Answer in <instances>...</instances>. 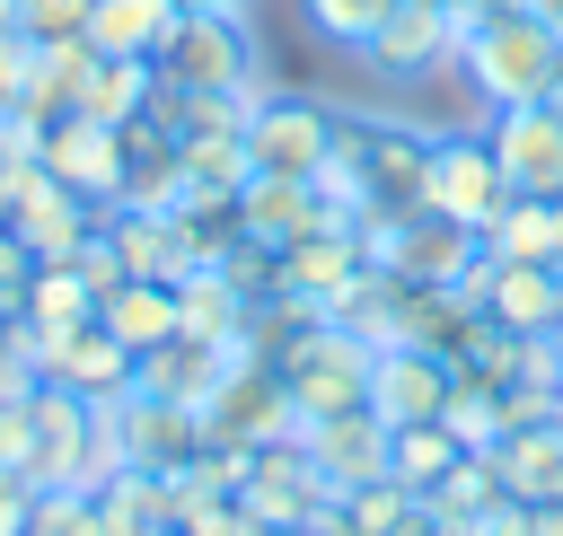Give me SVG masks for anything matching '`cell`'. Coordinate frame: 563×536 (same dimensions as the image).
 I'll return each instance as SVG.
<instances>
[{
	"label": "cell",
	"mask_w": 563,
	"mask_h": 536,
	"mask_svg": "<svg viewBox=\"0 0 563 536\" xmlns=\"http://www.w3.org/2000/svg\"><path fill=\"white\" fill-rule=\"evenodd\" d=\"M554 70H563V35L537 9H501V18H484V26L457 35V79L475 88L484 114L554 97Z\"/></svg>",
	"instance_id": "cell-1"
},
{
	"label": "cell",
	"mask_w": 563,
	"mask_h": 536,
	"mask_svg": "<svg viewBox=\"0 0 563 536\" xmlns=\"http://www.w3.org/2000/svg\"><path fill=\"white\" fill-rule=\"evenodd\" d=\"M150 62H158V88H194V97H264L246 9H185Z\"/></svg>",
	"instance_id": "cell-2"
},
{
	"label": "cell",
	"mask_w": 563,
	"mask_h": 536,
	"mask_svg": "<svg viewBox=\"0 0 563 536\" xmlns=\"http://www.w3.org/2000/svg\"><path fill=\"white\" fill-rule=\"evenodd\" d=\"M334 158L352 167L361 211H422V176H431V132L405 114H343L334 123Z\"/></svg>",
	"instance_id": "cell-3"
},
{
	"label": "cell",
	"mask_w": 563,
	"mask_h": 536,
	"mask_svg": "<svg viewBox=\"0 0 563 536\" xmlns=\"http://www.w3.org/2000/svg\"><path fill=\"white\" fill-rule=\"evenodd\" d=\"M369 343L352 334V325H334V316H308L290 343H282V387H290V404H299V422H325V413H352V404H369Z\"/></svg>",
	"instance_id": "cell-4"
},
{
	"label": "cell",
	"mask_w": 563,
	"mask_h": 536,
	"mask_svg": "<svg viewBox=\"0 0 563 536\" xmlns=\"http://www.w3.org/2000/svg\"><path fill=\"white\" fill-rule=\"evenodd\" d=\"M334 123H343V105L299 97V88H264L255 114H246V158H255V176H317V167L334 158Z\"/></svg>",
	"instance_id": "cell-5"
},
{
	"label": "cell",
	"mask_w": 563,
	"mask_h": 536,
	"mask_svg": "<svg viewBox=\"0 0 563 536\" xmlns=\"http://www.w3.org/2000/svg\"><path fill=\"white\" fill-rule=\"evenodd\" d=\"M510 202V176L493 158V132H431V176H422V211L457 220V228H493Z\"/></svg>",
	"instance_id": "cell-6"
},
{
	"label": "cell",
	"mask_w": 563,
	"mask_h": 536,
	"mask_svg": "<svg viewBox=\"0 0 563 536\" xmlns=\"http://www.w3.org/2000/svg\"><path fill=\"white\" fill-rule=\"evenodd\" d=\"M299 431V404H290V387H282V369L273 360H238L220 387H211V404H202V439L211 448H273V439H290Z\"/></svg>",
	"instance_id": "cell-7"
},
{
	"label": "cell",
	"mask_w": 563,
	"mask_h": 536,
	"mask_svg": "<svg viewBox=\"0 0 563 536\" xmlns=\"http://www.w3.org/2000/svg\"><path fill=\"white\" fill-rule=\"evenodd\" d=\"M361 62H369L387 88H413V79H431V70H457V18H449L440 0H396L387 26L361 44Z\"/></svg>",
	"instance_id": "cell-8"
},
{
	"label": "cell",
	"mask_w": 563,
	"mask_h": 536,
	"mask_svg": "<svg viewBox=\"0 0 563 536\" xmlns=\"http://www.w3.org/2000/svg\"><path fill=\"white\" fill-rule=\"evenodd\" d=\"M26 422H35L26 483H35V492H53V483H79V466H88V439H97V404H88L79 387H62V378H35V395H26Z\"/></svg>",
	"instance_id": "cell-9"
},
{
	"label": "cell",
	"mask_w": 563,
	"mask_h": 536,
	"mask_svg": "<svg viewBox=\"0 0 563 536\" xmlns=\"http://www.w3.org/2000/svg\"><path fill=\"white\" fill-rule=\"evenodd\" d=\"M457 395V369H449V351H422V343H387L378 360H369V413L387 422V431H405V422H440V404Z\"/></svg>",
	"instance_id": "cell-10"
},
{
	"label": "cell",
	"mask_w": 563,
	"mask_h": 536,
	"mask_svg": "<svg viewBox=\"0 0 563 536\" xmlns=\"http://www.w3.org/2000/svg\"><path fill=\"white\" fill-rule=\"evenodd\" d=\"M114 413V439H123V466H150V474H176V466H194L211 439H202V413L194 404H167V395H114L106 404Z\"/></svg>",
	"instance_id": "cell-11"
},
{
	"label": "cell",
	"mask_w": 563,
	"mask_h": 536,
	"mask_svg": "<svg viewBox=\"0 0 563 536\" xmlns=\"http://www.w3.org/2000/svg\"><path fill=\"white\" fill-rule=\"evenodd\" d=\"M466 299H475L493 325H510V334H554V316H563V264L484 255V264L466 272Z\"/></svg>",
	"instance_id": "cell-12"
},
{
	"label": "cell",
	"mask_w": 563,
	"mask_h": 536,
	"mask_svg": "<svg viewBox=\"0 0 563 536\" xmlns=\"http://www.w3.org/2000/svg\"><path fill=\"white\" fill-rule=\"evenodd\" d=\"M484 132H493V158H501L510 193H563V105L554 97L501 105Z\"/></svg>",
	"instance_id": "cell-13"
},
{
	"label": "cell",
	"mask_w": 563,
	"mask_h": 536,
	"mask_svg": "<svg viewBox=\"0 0 563 536\" xmlns=\"http://www.w3.org/2000/svg\"><path fill=\"white\" fill-rule=\"evenodd\" d=\"M238 228H246L255 246H299V237H317V228H352V220L317 193V176H246V193H238Z\"/></svg>",
	"instance_id": "cell-14"
},
{
	"label": "cell",
	"mask_w": 563,
	"mask_h": 536,
	"mask_svg": "<svg viewBox=\"0 0 563 536\" xmlns=\"http://www.w3.org/2000/svg\"><path fill=\"white\" fill-rule=\"evenodd\" d=\"M238 501H246L264 527H299V518H308V510H325L334 492H325L317 457H308V448H299V431H290V439H273V448H255V457H246Z\"/></svg>",
	"instance_id": "cell-15"
},
{
	"label": "cell",
	"mask_w": 563,
	"mask_h": 536,
	"mask_svg": "<svg viewBox=\"0 0 563 536\" xmlns=\"http://www.w3.org/2000/svg\"><path fill=\"white\" fill-rule=\"evenodd\" d=\"M44 176H62L70 193H88V202L114 211V193H123V132L97 123V114H62V123H44Z\"/></svg>",
	"instance_id": "cell-16"
},
{
	"label": "cell",
	"mask_w": 563,
	"mask_h": 536,
	"mask_svg": "<svg viewBox=\"0 0 563 536\" xmlns=\"http://www.w3.org/2000/svg\"><path fill=\"white\" fill-rule=\"evenodd\" d=\"M299 448L317 457V474H325V492H334V501H343L352 483L387 474V422H378L369 404H352V413H325V422H299Z\"/></svg>",
	"instance_id": "cell-17"
},
{
	"label": "cell",
	"mask_w": 563,
	"mask_h": 536,
	"mask_svg": "<svg viewBox=\"0 0 563 536\" xmlns=\"http://www.w3.org/2000/svg\"><path fill=\"white\" fill-rule=\"evenodd\" d=\"M255 343L238 334V343H202V334H176V343H158V351H141V395H167V404H211V387L246 360Z\"/></svg>",
	"instance_id": "cell-18"
},
{
	"label": "cell",
	"mask_w": 563,
	"mask_h": 536,
	"mask_svg": "<svg viewBox=\"0 0 563 536\" xmlns=\"http://www.w3.org/2000/svg\"><path fill=\"white\" fill-rule=\"evenodd\" d=\"M88 70H97V44H88V35H35L26 88H18L9 105H18V114H35V123H62V114H79Z\"/></svg>",
	"instance_id": "cell-19"
},
{
	"label": "cell",
	"mask_w": 563,
	"mask_h": 536,
	"mask_svg": "<svg viewBox=\"0 0 563 536\" xmlns=\"http://www.w3.org/2000/svg\"><path fill=\"white\" fill-rule=\"evenodd\" d=\"M493 474H501L510 501L554 510V501H563V413H554V422H528V431H501V439H493Z\"/></svg>",
	"instance_id": "cell-20"
},
{
	"label": "cell",
	"mask_w": 563,
	"mask_h": 536,
	"mask_svg": "<svg viewBox=\"0 0 563 536\" xmlns=\"http://www.w3.org/2000/svg\"><path fill=\"white\" fill-rule=\"evenodd\" d=\"M106 237H114V255H123L132 281H185V272H202L176 211H106Z\"/></svg>",
	"instance_id": "cell-21"
},
{
	"label": "cell",
	"mask_w": 563,
	"mask_h": 536,
	"mask_svg": "<svg viewBox=\"0 0 563 536\" xmlns=\"http://www.w3.org/2000/svg\"><path fill=\"white\" fill-rule=\"evenodd\" d=\"M361 264H369V255H361L352 228H317V237L282 246V299H299V308H334V290H352Z\"/></svg>",
	"instance_id": "cell-22"
},
{
	"label": "cell",
	"mask_w": 563,
	"mask_h": 536,
	"mask_svg": "<svg viewBox=\"0 0 563 536\" xmlns=\"http://www.w3.org/2000/svg\"><path fill=\"white\" fill-rule=\"evenodd\" d=\"M44 378L79 387L88 404H114V395H132V387H141V351H123L106 325H79V334L53 351V369H44Z\"/></svg>",
	"instance_id": "cell-23"
},
{
	"label": "cell",
	"mask_w": 563,
	"mask_h": 536,
	"mask_svg": "<svg viewBox=\"0 0 563 536\" xmlns=\"http://www.w3.org/2000/svg\"><path fill=\"white\" fill-rule=\"evenodd\" d=\"M484 255H510V264H563V193H510L501 220L484 228Z\"/></svg>",
	"instance_id": "cell-24"
},
{
	"label": "cell",
	"mask_w": 563,
	"mask_h": 536,
	"mask_svg": "<svg viewBox=\"0 0 563 536\" xmlns=\"http://www.w3.org/2000/svg\"><path fill=\"white\" fill-rule=\"evenodd\" d=\"M97 325L123 343V351H158L176 343V281H123L97 299Z\"/></svg>",
	"instance_id": "cell-25"
},
{
	"label": "cell",
	"mask_w": 563,
	"mask_h": 536,
	"mask_svg": "<svg viewBox=\"0 0 563 536\" xmlns=\"http://www.w3.org/2000/svg\"><path fill=\"white\" fill-rule=\"evenodd\" d=\"M97 510H106L114 536H158V527H176V483L150 474V466H123V474L97 483Z\"/></svg>",
	"instance_id": "cell-26"
},
{
	"label": "cell",
	"mask_w": 563,
	"mask_h": 536,
	"mask_svg": "<svg viewBox=\"0 0 563 536\" xmlns=\"http://www.w3.org/2000/svg\"><path fill=\"white\" fill-rule=\"evenodd\" d=\"M246 176V132H185V202H238Z\"/></svg>",
	"instance_id": "cell-27"
},
{
	"label": "cell",
	"mask_w": 563,
	"mask_h": 536,
	"mask_svg": "<svg viewBox=\"0 0 563 536\" xmlns=\"http://www.w3.org/2000/svg\"><path fill=\"white\" fill-rule=\"evenodd\" d=\"M246 316H255V308L229 290V272H220V264H202V272H185V281H176V334L238 343V334H246Z\"/></svg>",
	"instance_id": "cell-28"
},
{
	"label": "cell",
	"mask_w": 563,
	"mask_h": 536,
	"mask_svg": "<svg viewBox=\"0 0 563 536\" xmlns=\"http://www.w3.org/2000/svg\"><path fill=\"white\" fill-rule=\"evenodd\" d=\"M176 18H185V0H97V9H88V44H97V53H141V62H150V53L167 44Z\"/></svg>",
	"instance_id": "cell-29"
},
{
	"label": "cell",
	"mask_w": 563,
	"mask_h": 536,
	"mask_svg": "<svg viewBox=\"0 0 563 536\" xmlns=\"http://www.w3.org/2000/svg\"><path fill=\"white\" fill-rule=\"evenodd\" d=\"M150 97H158V62H141V53H97L79 114H97V123H132V114H150Z\"/></svg>",
	"instance_id": "cell-30"
},
{
	"label": "cell",
	"mask_w": 563,
	"mask_h": 536,
	"mask_svg": "<svg viewBox=\"0 0 563 536\" xmlns=\"http://www.w3.org/2000/svg\"><path fill=\"white\" fill-rule=\"evenodd\" d=\"M519 360H528V334L493 325L484 308L466 316V334H457V351H449V369H457L466 387H519Z\"/></svg>",
	"instance_id": "cell-31"
},
{
	"label": "cell",
	"mask_w": 563,
	"mask_h": 536,
	"mask_svg": "<svg viewBox=\"0 0 563 536\" xmlns=\"http://www.w3.org/2000/svg\"><path fill=\"white\" fill-rule=\"evenodd\" d=\"M343 527H352V536H422L431 510H422V492H405L396 474H369V483L343 492Z\"/></svg>",
	"instance_id": "cell-32"
},
{
	"label": "cell",
	"mask_w": 563,
	"mask_h": 536,
	"mask_svg": "<svg viewBox=\"0 0 563 536\" xmlns=\"http://www.w3.org/2000/svg\"><path fill=\"white\" fill-rule=\"evenodd\" d=\"M493 501H501V474H493V448H466V457H457V466H449V474H440V483L422 492V510H431L440 527H466V518H484Z\"/></svg>",
	"instance_id": "cell-33"
},
{
	"label": "cell",
	"mask_w": 563,
	"mask_h": 536,
	"mask_svg": "<svg viewBox=\"0 0 563 536\" xmlns=\"http://www.w3.org/2000/svg\"><path fill=\"white\" fill-rule=\"evenodd\" d=\"M26 325H44V334H79V325H97V290L79 281V264H35Z\"/></svg>",
	"instance_id": "cell-34"
},
{
	"label": "cell",
	"mask_w": 563,
	"mask_h": 536,
	"mask_svg": "<svg viewBox=\"0 0 563 536\" xmlns=\"http://www.w3.org/2000/svg\"><path fill=\"white\" fill-rule=\"evenodd\" d=\"M457 457H466V448L449 439V422H405V431H387V474H396L405 492H431Z\"/></svg>",
	"instance_id": "cell-35"
},
{
	"label": "cell",
	"mask_w": 563,
	"mask_h": 536,
	"mask_svg": "<svg viewBox=\"0 0 563 536\" xmlns=\"http://www.w3.org/2000/svg\"><path fill=\"white\" fill-rule=\"evenodd\" d=\"M387 9H396V0H299L308 35H317V44H334V53H361V44L387 26Z\"/></svg>",
	"instance_id": "cell-36"
},
{
	"label": "cell",
	"mask_w": 563,
	"mask_h": 536,
	"mask_svg": "<svg viewBox=\"0 0 563 536\" xmlns=\"http://www.w3.org/2000/svg\"><path fill=\"white\" fill-rule=\"evenodd\" d=\"M440 422H449V439H457V448H493V439H501L493 387H466V378H457V395L440 404Z\"/></svg>",
	"instance_id": "cell-37"
},
{
	"label": "cell",
	"mask_w": 563,
	"mask_h": 536,
	"mask_svg": "<svg viewBox=\"0 0 563 536\" xmlns=\"http://www.w3.org/2000/svg\"><path fill=\"white\" fill-rule=\"evenodd\" d=\"M70 264H79V281H88V290H97V299H106V290H123V281H132V272H123V255H114V237H106V220H97V228H88V237H79V255H70Z\"/></svg>",
	"instance_id": "cell-38"
},
{
	"label": "cell",
	"mask_w": 563,
	"mask_h": 536,
	"mask_svg": "<svg viewBox=\"0 0 563 536\" xmlns=\"http://www.w3.org/2000/svg\"><path fill=\"white\" fill-rule=\"evenodd\" d=\"M26 290H35V255H26V237L0 220V308L26 316Z\"/></svg>",
	"instance_id": "cell-39"
},
{
	"label": "cell",
	"mask_w": 563,
	"mask_h": 536,
	"mask_svg": "<svg viewBox=\"0 0 563 536\" xmlns=\"http://www.w3.org/2000/svg\"><path fill=\"white\" fill-rule=\"evenodd\" d=\"M88 9L97 0H18V26L26 35H88Z\"/></svg>",
	"instance_id": "cell-40"
},
{
	"label": "cell",
	"mask_w": 563,
	"mask_h": 536,
	"mask_svg": "<svg viewBox=\"0 0 563 536\" xmlns=\"http://www.w3.org/2000/svg\"><path fill=\"white\" fill-rule=\"evenodd\" d=\"M185 536H273V527H264L246 501H202V510L185 518Z\"/></svg>",
	"instance_id": "cell-41"
},
{
	"label": "cell",
	"mask_w": 563,
	"mask_h": 536,
	"mask_svg": "<svg viewBox=\"0 0 563 536\" xmlns=\"http://www.w3.org/2000/svg\"><path fill=\"white\" fill-rule=\"evenodd\" d=\"M26 448H35L26 395H0V474H26Z\"/></svg>",
	"instance_id": "cell-42"
},
{
	"label": "cell",
	"mask_w": 563,
	"mask_h": 536,
	"mask_svg": "<svg viewBox=\"0 0 563 536\" xmlns=\"http://www.w3.org/2000/svg\"><path fill=\"white\" fill-rule=\"evenodd\" d=\"M528 527H537V510H528V501H510V492H501L484 518H466V536H528Z\"/></svg>",
	"instance_id": "cell-43"
},
{
	"label": "cell",
	"mask_w": 563,
	"mask_h": 536,
	"mask_svg": "<svg viewBox=\"0 0 563 536\" xmlns=\"http://www.w3.org/2000/svg\"><path fill=\"white\" fill-rule=\"evenodd\" d=\"M440 9H449V18H457V35H466V26L501 18V9H528V0H440Z\"/></svg>",
	"instance_id": "cell-44"
},
{
	"label": "cell",
	"mask_w": 563,
	"mask_h": 536,
	"mask_svg": "<svg viewBox=\"0 0 563 536\" xmlns=\"http://www.w3.org/2000/svg\"><path fill=\"white\" fill-rule=\"evenodd\" d=\"M528 536H563V501H554V510H537V527H528Z\"/></svg>",
	"instance_id": "cell-45"
},
{
	"label": "cell",
	"mask_w": 563,
	"mask_h": 536,
	"mask_svg": "<svg viewBox=\"0 0 563 536\" xmlns=\"http://www.w3.org/2000/svg\"><path fill=\"white\" fill-rule=\"evenodd\" d=\"M528 9H537V18H545V26L563 35V0H528Z\"/></svg>",
	"instance_id": "cell-46"
},
{
	"label": "cell",
	"mask_w": 563,
	"mask_h": 536,
	"mask_svg": "<svg viewBox=\"0 0 563 536\" xmlns=\"http://www.w3.org/2000/svg\"><path fill=\"white\" fill-rule=\"evenodd\" d=\"M9 26H18V0H0V35H9Z\"/></svg>",
	"instance_id": "cell-47"
},
{
	"label": "cell",
	"mask_w": 563,
	"mask_h": 536,
	"mask_svg": "<svg viewBox=\"0 0 563 536\" xmlns=\"http://www.w3.org/2000/svg\"><path fill=\"white\" fill-rule=\"evenodd\" d=\"M9 334H18V316H9V308H0V351H9Z\"/></svg>",
	"instance_id": "cell-48"
},
{
	"label": "cell",
	"mask_w": 563,
	"mask_h": 536,
	"mask_svg": "<svg viewBox=\"0 0 563 536\" xmlns=\"http://www.w3.org/2000/svg\"><path fill=\"white\" fill-rule=\"evenodd\" d=\"M185 9H246V0H185Z\"/></svg>",
	"instance_id": "cell-49"
},
{
	"label": "cell",
	"mask_w": 563,
	"mask_h": 536,
	"mask_svg": "<svg viewBox=\"0 0 563 536\" xmlns=\"http://www.w3.org/2000/svg\"><path fill=\"white\" fill-rule=\"evenodd\" d=\"M554 413H563V378H554Z\"/></svg>",
	"instance_id": "cell-50"
},
{
	"label": "cell",
	"mask_w": 563,
	"mask_h": 536,
	"mask_svg": "<svg viewBox=\"0 0 563 536\" xmlns=\"http://www.w3.org/2000/svg\"><path fill=\"white\" fill-rule=\"evenodd\" d=\"M554 351H563V316H554Z\"/></svg>",
	"instance_id": "cell-51"
},
{
	"label": "cell",
	"mask_w": 563,
	"mask_h": 536,
	"mask_svg": "<svg viewBox=\"0 0 563 536\" xmlns=\"http://www.w3.org/2000/svg\"><path fill=\"white\" fill-rule=\"evenodd\" d=\"M554 105H563V70H554Z\"/></svg>",
	"instance_id": "cell-52"
},
{
	"label": "cell",
	"mask_w": 563,
	"mask_h": 536,
	"mask_svg": "<svg viewBox=\"0 0 563 536\" xmlns=\"http://www.w3.org/2000/svg\"><path fill=\"white\" fill-rule=\"evenodd\" d=\"M158 536H185V527H158Z\"/></svg>",
	"instance_id": "cell-53"
}]
</instances>
